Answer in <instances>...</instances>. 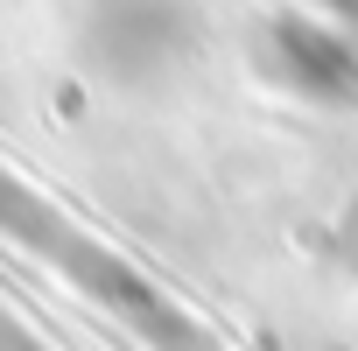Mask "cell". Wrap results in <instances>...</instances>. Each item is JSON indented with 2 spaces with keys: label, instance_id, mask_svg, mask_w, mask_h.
Instances as JSON below:
<instances>
[{
  "label": "cell",
  "instance_id": "1",
  "mask_svg": "<svg viewBox=\"0 0 358 351\" xmlns=\"http://www.w3.org/2000/svg\"><path fill=\"white\" fill-rule=\"evenodd\" d=\"M204 50L197 0H85L78 8V57L113 85H162L190 71Z\"/></svg>",
  "mask_w": 358,
  "mask_h": 351
},
{
  "label": "cell",
  "instance_id": "2",
  "mask_svg": "<svg viewBox=\"0 0 358 351\" xmlns=\"http://www.w3.org/2000/svg\"><path fill=\"white\" fill-rule=\"evenodd\" d=\"M260 71L309 106H351L358 99V43L323 29L316 15H274L260 29Z\"/></svg>",
  "mask_w": 358,
  "mask_h": 351
}]
</instances>
